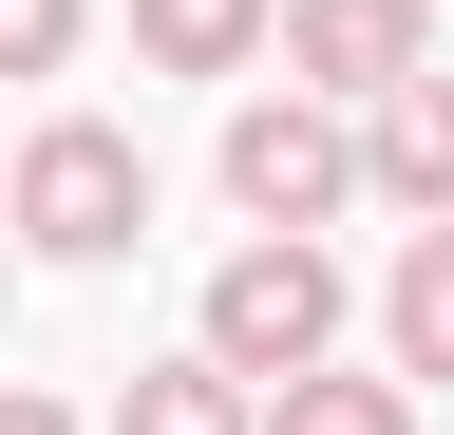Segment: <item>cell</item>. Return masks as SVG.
I'll use <instances>...</instances> for the list:
<instances>
[{"instance_id": "5", "label": "cell", "mask_w": 454, "mask_h": 435, "mask_svg": "<svg viewBox=\"0 0 454 435\" xmlns=\"http://www.w3.org/2000/svg\"><path fill=\"white\" fill-rule=\"evenodd\" d=\"M360 190H397L417 228L454 208V76H435V58L397 76V95H360Z\"/></svg>"}, {"instance_id": "7", "label": "cell", "mask_w": 454, "mask_h": 435, "mask_svg": "<svg viewBox=\"0 0 454 435\" xmlns=\"http://www.w3.org/2000/svg\"><path fill=\"white\" fill-rule=\"evenodd\" d=\"M247 435H417V378H340V360H303V378H265V398H247Z\"/></svg>"}, {"instance_id": "1", "label": "cell", "mask_w": 454, "mask_h": 435, "mask_svg": "<svg viewBox=\"0 0 454 435\" xmlns=\"http://www.w3.org/2000/svg\"><path fill=\"white\" fill-rule=\"evenodd\" d=\"M0 228H20L38 265H133V246H152V151L114 133V114L0 133Z\"/></svg>"}, {"instance_id": "8", "label": "cell", "mask_w": 454, "mask_h": 435, "mask_svg": "<svg viewBox=\"0 0 454 435\" xmlns=\"http://www.w3.org/2000/svg\"><path fill=\"white\" fill-rule=\"evenodd\" d=\"M133 58L152 76H247L265 58V0H133Z\"/></svg>"}, {"instance_id": "3", "label": "cell", "mask_w": 454, "mask_h": 435, "mask_svg": "<svg viewBox=\"0 0 454 435\" xmlns=\"http://www.w3.org/2000/svg\"><path fill=\"white\" fill-rule=\"evenodd\" d=\"M227 208H247V228H340V208H360V114L247 95V114H227Z\"/></svg>"}, {"instance_id": "2", "label": "cell", "mask_w": 454, "mask_h": 435, "mask_svg": "<svg viewBox=\"0 0 454 435\" xmlns=\"http://www.w3.org/2000/svg\"><path fill=\"white\" fill-rule=\"evenodd\" d=\"M190 360H227L247 398H265V378H303V360H340V265H322V228H247V246H227Z\"/></svg>"}, {"instance_id": "12", "label": "cell", "mask_w": 454, "mask_h": 435, "mask_svg": "<svg viewBox=\"0 0 454 435\" xmlns=\"http://www.w3.org/2000/svg\"><path fill=\"white\" fill-rule=\"evenodd\" d=\"M0 303H20V265H0Z\"/></svg>"}, {"instance_id": "6", "label": "cell", "mask_w": 454, "mask_h": 435, "mask_svg": "<svg viewBox=\"0 0 454 435\" xmlns=\"http://www.w3.org/2000/svg\"><path fill=\"white\" fill-rule=\"evenodd\" d=\"M379 378H454V208L379 265Z\"/></svg>"}, {"instance_id": "9", "label": "cell", "mask_w": 454, "mask_h": 435, "mask_svg": "<svg viewBox=\"0 0 454 435\" xmlns=\"http://www.w3.org/2000/svg\"><path fill=\"white\" fill-rule=\"evenodd\" d=\"M114 435H247V378H227V360H133Z\"/></svg>"}, {"instance_id": "4", "label": "cell", "mask_w": 454, "mask_h": 435, "mask_svg": "<svg viewBox=\"0 0 454 435\" xmlns=\"http://www.w3.org/2000/svg\"><path fill=\"white\" fill-rule=\"evenodd\" d=\"M265 58H284V95L360 114V95H397L435 58V19H417V0H265Z\"/></svg>"}, {"instance_id": "11", "label": "cell", "mask_w": 454, "mask_h": 435, "mask_svg": "<svg viewBox=\"0 0 454 435\" xmlns=\"http://www.w3.org/2000/svg\"><path fill=\"white\" fill-rule=\"evenodd\" d=\"M0 435H95V416L76 398H0Z\"/></svg>"}, {"instance_id": "10", "label": "cell", "mask_w": 454, "mask_h": 435, "mask_svg": "<svg viewBox=\"0 0 454 435\" xmlns=\"http://www.w3.org/2000/svg\"><path fill=\"white\" fill-rule=\"evenodd\" d=\"M76 38H95V0H0V76H57Z\"/></svg>"}]
</instances>
